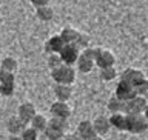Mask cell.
Listing matches in <instances>:
<instances>
[{
    "label": "cell",
    "mask_w": 148,
    "mask_h": 140,
    "mask_svg": "<svg viewBox=\"0 0 148 140\" xmlns=\"http://www.w3.org/2000/svg\"><path fill=\"white\" fill-rule=\"evenodd\" d=\"M90 140H103L100 136H96V137H92V139H90Z\"/></svg>",
    "instance_id": "e575fe53"
},
{
    "label": "cell",
    "mask_w": 148,
    "mask_h": 140,
    "mask_svg": "<svg viewBox=\"0 0 148 140\" xmlns=\"http://www.w3.org/2000/svg\"><path fill=\"white\" fill-rule=\"evenodd\" d=\"M94 63L100 69L111 68V66H114V63H116V57H114V54L111 53V51L103 49V48H97V54H96Z\"/></svg>",
    "instance_id": "3957f363"
},
{
    "label": "cell",
    "mask_w": 148,
    "mask_h": 140,
    "mask_svg": "<svg viewBox=\"0 0 148 140\" xmlns=\"http://www.w3.org/2000/svg\"><path fill=\"white\" fill-rule=\"evenodd\" d=\"M145 99H147V102H148V92H147V94H145Z\"/></svg>",
    "instance_id": "d590c367"
},
{
    "label": "cell",
    "mask_w": 148,
    "mask_h": 140,
    "mask_svg": "<svg viewBox=\"0 0 148 140\" xmlns=\"http://www.w3.org/2000/svg\"><path fill=\"white\" fill-rule=\"evenodd\" d=\"M51 77L59 85H73L74 80H76V71H74L73 66L62 65L60 68L51 71Z\"/></svg>",
    "instance_id": "6da1fadb"
},
{
    "label": "cell",
    "mask_w": 148,
    "mask_h": 140,
    "mask_svg": "<svg viewBox=\"0 0 148 140\" xmlns=\"http://www.w3.org/2000/svg\"><path fill=\"white\" fill-rule=\"evenodd\" d=\"M77 69L80 72H83V74H86V72H90L92 68H94V60L92 59H90V57H86L85 54H82L80 53V55H79V59H77Z\"/></svg>",
    "instance_id": "e0dca14e"
},
{
    "label": "cell",
    "mask_w": 148,
    "mask_h": 140,
    "mask_svg": "<svg viewBox=\"0 0 148 140\" xmlns=\"http://www.w3.org/2000/svg\"><path fill=\"white\" fill-rule=\"evenodd\" d=\"M17 60L12 59V57H5L2 60V66L0 69H3V71H8V72H16L17 71Z\"/></svg>",
    "instance_id": "7402d4cb"
},
{
    "label": "cell",
    "mask_w": 148,
    "mask_h": 140,
    "mask_svg": "<svg viewBox=\"0 0 148 140\" xmlns=\"http://www.w3.org/2000/svg\"><path fill=\"white\" fill-rule=\"evenodd\" d=\"M39 140H45V139H39Z\"/></svg>",
    "instance_id": "8d00e7d4"
},
{
    "label": "cell",
    "mask_w": 148,
    "mask_h": 140,
    "mask_svg": "<svg viewBox=\"0 0 148 140\" xmlns=\"http://www.w3.org/2000/svg\"><path fill=\"white\" fill-rule=\"evenodd\" d=\"M36 115H37L36 106L32 105V103H29V102H25V103H22L20 106H18V109H17V117L22 119L26 125L29 123L31 120L36 117Z\"/></svg>",
    "instance_id": "9c48e42d"
},
{
    "label": "cell",
    "mask_w": 148,
    "mask_h": 140,
    "mask_svg": "<svg viewBox=\"0 0 148 140\" xmlns=\"http://www.w3.org/2000/svg\"><path fill=\"white\" fill-rule=\"evenodd\" d=\"M0 85H16L14 72H8V71L0 69Z\"/></svg>",
    "instance_id": "603a6c76"
},
{
    "label": "cell",
    "mask_w": 148,
    "mask_h": 140,
    "mask_svg": "<svg viewBox=\"0 0 148 140\" xmlns=\"http://www.w3.org/2000/svg\"><path fill=\"white\" fill-rule=\"evenodd\" d=\"M48 123L53 125V126H56V128H59V129H62V131H65L66 126H68V123H66V120H65V119H56V117H53L51 120H48Z\"/></svg>",
    "instance_id": "4316f807"
},
{
    "label": "cell",
    "mask_w": 148,
    "mask_h": 140,
    "mask_svg": "<svg viewBox=\"0 0 148 140\" xmlns=\"http://www.w3.org/2000/svg\"><path fill=\"white\" fill-rule=\"evenodd\" d=\"M9 140H23L20 136H11V137H9Z\"/></svg>",
    "instance_id": "d6a6232c"
},
{
    "label": "cell",
    "mask_w": 148,
    "mask_h": 140,
    "mask_svg": "<svg viewBox=\"0 0 148 140\" xmlns=\"http://www.w3.org/2000/svg\"><path fill=\"white\" fill-rule=\"evenodd\" d=\"M31 5H34L36 9L37 8H43V6H49V0H29Z\"/></svg>",
    "instance_id": "4dcf8cb0"
},
{
    "label": "cell",
    "mask_w": 148,
    "mask_h": 140,
    "mask_svg": "<svg viewBox=\"0 0 148 140\" xmlns=\"http://www.w3.org/2000/svg\"><path fill=\"white\" fill-rule=\"evenodd\" d=\"M63 136H65V131L53 126V125H49V123H48V126H46V129L43 131V139L45 140H60Z\"/></svg>",
    "instance_id": "ac0fdd59"
},
{
    "label": "cell",
    "mask_w": 148,
    "mask_h": 140,
    "mask_svg": "<svg viewBox=\"0 0 148 140\" xmlns=\"http://www.w3.org/2000/svg\"><path fill=\"white\" fill-rule=\"evenodd\" d=\"M63 140H82V139L79 137L77 134H68V136H65Z\"/></svg>",
    "instance_id": "1f68e13d"
},
{
    "label": "cell",
    "mask_w": 148,
    "mask_h": 140,
    "mask_svg": "<svg viewBox=\"0 0 148 140\" xmlns=\"http://www.w3.org/2000/svg\"><path fill=\"white\" fill-rule=\"evenodd\" d=\"M16 85H0V94L3 97H11L14 94Z\"/></svg>",
    "instance_id": "f1b7e54d"
},
{
    "label": "cell",
    "mask_w": 148,
    "mask_h": 140,
    "mask_svg": "<svg viewBox=\"0 0 148 140\" xmlns=\"http://www.w3.org/2000/svg\"><path fill=\"white\" fill-rule=\"evenodd\" d=\"M54 94L59 102H66L73 96V88H71V85H59V83H56Z\"/></svg>",
    "instance_id": "5bb4252c"
},
{
    "label": "cell",
    "mask_w": 148,
    "mask_h": 140,
    "mask_svg": "<svg viewBox=\"0 0 148 140\" xmlns=\"http://www.w3.org/2000/svg\"><path fill=\"white\" fill-rule=\"evenodd\" d=\"M116 76H117V72H116V68H114V66L100 69V79H102L103 82H111V80H114Z\"/></svg>",
    "instance_id": "cb8c5ba5"
},
{
    "label": "cell",
    "mask_w": 148,
    "mask_h": 140,
    "mask_svg": "<svg viewBox=\"0 0 148 140\" xmlns=\"http://www.w3.org/2000/svg\"><path fill=\"white\" fill-rule=\"evenodd\" d=\"M26 128V123L23 122L22 119H18L17 115H12V117L8 119L6 122V129L9 134H12V136H20V134L25 131Z\"/></svg>",
    "instance_id": "8fae6325"
},
{
    "label": "cell",
    "mask_w": 148,
    "mask_h": 140,
    "mask_svg": "<svg viewBox=\"0 0 148 140\" xmlns=\"http://www.w3.org/2000/svg\"><path fill=\"white\" fill-rule=\"evenodd\" d=\"M148 106V102L143 96H136L134 99L127 102L125 114H143V111Z\"/></svg>",
    "instance_id": "5b68a950"
},
{
    "label": "cell",
    "mask_w": 148,
    "mask_h": 140,
    "mask_svg": "<svg viewBox=\"0 0 148 140\" xmlns=\"http://www.w3.org/2000/svg\"><path fill=\"white\" fill-rule=\"evenodd\" d=\"M65 48V42L62 40V37L59 36H53L46 40L45 43V51L48 54H60V51Z\"/></svg>",
    "instance_id": "7c38bea8"
},
{
    "label": "cell",
    "mask_w": 148,
    "mask_h": 140,
    "mask_svg": "<svg viewBox=\"0 0 148 140\" xmlns=\"http://www.w3.org/2000/svg\"><path fill=\"white\" fill-rule=\"evenodd\" d=\"M60 37L65 42V45H74L77 42V39L80 37V32L76 31L74 28H63L60 32Z\"/></svg>",
    "instance_id": "2e32d148"
},
{
    "label": "cell",
    "mask_w": 148,
    "mask_h": 140,
    "mask_svg": "<svg viewBox=\"0 0 148 140\" xmlns=\"http://www.w3.org/2000/svg\"><path fill=\"white\" fill-rule=\"evenodd\" d=\"M92 125H94V129H96L97 136H105V134L110 131V128H111L110 119L108 117H103V115H99V117L92 122Z\"/></svg>",
    "instance_id": "4fadbf2b"
},
{
    "label": "cell",
    "mask_w": 148,
    "mask_h": 140,
    "mask_svg": "<svg viewBox=\"0 0 148 140\" xmlns=\"http://www.w3.org/2000/svg\"><path fill=\"white\" fill-rule=\"evenodd\" d=\"M74 45H76L80 51L86 49V48H88V37H86V36H83V34H80V37L77 39V42H76Z\"/></svg>",
    "instance_id": "f546056e"
},
{
    "label": "cell",
    "mask_w": 148,
    "mask_h": 140,
    "mask_svg": "<svg viewBox=\"0 0 148 140\" xmlns=\"http://www.w3.org/2000/svg\"><path fill=\"white\" fill-rule=\"evenodd\" d=\"M134 89H136V94L137 96H143V97H145V94L148 92V80L145 79L143 82H140L139 85L134 86Z\"/></svg>",
    "instance_id": "83f0119b"
},
{
    "label": "cell",
    "mask_w": 148,
    "mask_h": 140,
    "mask_svg": "<svg viewBox=\"0 0 148 140\" xmlns=\"http://www.w3.org/2000/svg\"><path fill=\"white\" fill-rule=\"evenodd\" d=\"M143 115H145V119L148 120V106H147V108H145V111H143Z\"/></svg>",
    "instance_id": "836d02e7"
},
{
    "label": "cell",
    "mask_w": 148,
    "mask_h": 140,
    "mask_svg": "<svg viewBox=\"0 0 148 140\" xmlns=\"http://www.w3.org/2000/svg\"><path fill=\"white\" fill-rule=\"evenodd\" d=\"M29 125H31V128H32V129H36V131L39 132V134H40V132L43 134V131L46 129V126H48V120L45 119V115L37 114L36 117L29 122Z\"/></svg>",
    "instance_id": "ffe728a7"
},
{
    "label": "cell",
    "mask_w": 148,
    "mask_h": 140,
    "mask_svg": "<svg viewBox=\"0 0 148 140\" xmlns=\"http://www.w3.org/2000/svg\"><path fill=\"white\" fill-rule=\"evenodd\" d=\"M51 115L56 119H65V120H68V117L71 115V109H69V106L66 102H59V100H56L53 105H51Z\"/></svg>",
    "instance_id": "ba28073f"
},
{
    "label": "cell",
    "mask_w": 148,
    "mask_h": 140,
    "mask_svg": "<svg viewBox=\"0 0 148 140\" xmlns=\"http://www.w3.org/2000/svg\"><path fill=\"white\" fill-rule=\"evenodd\" d=\"M62 65H63V62H62V59H60L59 54H49V57H48V68L51 69V71L60 68Z\"/></svg>",
    "instance_id": "d4e9b609"
},
{
    "label": "cell",
    "mask_w": 148,
    "mask_h": 140,
    "mask_svg": "<svg viewBox=\"0 0 148 140\" xmlns=\"http://www.w3.org/2000/svg\"><path fill=\"white\" fill-rule=\"evenodd\" d=\"M60 59H62L63 65H68V66H73L74 63H77V59L80 55V49L77 48L76 45H65V48L60 51Z\"/></svg>",
    "instance_id": "277c9868"
},
{
    "label": "cell",
    "mask_w": 148,
    "mask_h": 140,
    "mask_svg": "<svg viewBox=\"0 0 148 140\" xmlns=\"http://www.w3.org/2000/svg\"><path fill=\"white\" fill-rule=\"evenodd\" d=\"M117 99L123 100V102H130L131 99H134L137 94H136V89H134L133 85H130V83L120 80L117 88H116V94H114Z\"/></svg>",
    "instance_id": "8992f818"
},
{
    "label": "cell",
    "mask_w": 148,
    "mask_h": 140,
    "mask_svg": "<svg viewBox=\"0 0 148 140\" xmlns=\"http://www.w3.org/2000/svg\"><path fill=\"white\" fill-rule=\"evenodd\" d=\"M148 129V120L143 114H127V129L133 134H142Z\"/></svg>",
    "instance_id": "7a4b0ae2"
},
{
    "label": "cell",
    "mask_w": 148,
    "mask_h": 140,
    "mask_svg": "<svg viewBox=\"0 0 148 140\" xmlns=\"http://www.w3.org/2000/svg\"><path fill=\"white\" fill-rule=\"evenodd\" d=\"M20 137H22L23 140H39V139H40V137H39V132H37L36 129H32L31 126H26L25 131L20 134Z\"/></svg>",
    "instance_id": "484cf974"
},
{
    "label": "cell",
    "mask_w": 148,
    "mask_h": 140,
    "mask_svg": "<svg viewBox=\"0 0 148 140\" xmlns=\"http://www.w3.org/2000/svg\"><path fill=\"white\" fill-rule=\"evenodd\" d=\"M120 80L127 82V83H130V85H133V86H136L140 82L145 80V76H143V72L139 71V69L128 68V69H125V71L120 74Z\"/></svg>",
    "instance_id": "52a82bcc"
},
{
    "label": "cell",
    "mask_w": 148,
    "mask_h": 140,
    "mask_svg": "<svg viewBox=\"0 0 148 140\" xmlns=\"http://www.w3.org/2000/svg\"><path fill=\"white\" fill-rule=\"evenodd\" d=\"M36 16L42 22H49V20H53V17H54V11H53V8H51V6L37 8L36 9Z\"/></svg>",
    "instance_id": "44dd1931"
},
{
    "label": "cell",
    "mask_w": 148,
    "mask_h": 140,
    "mask_svg": "<svg viewBox=\"0 0 148 140\" xmlns=\"http://www.w3.org/2000/svg\"><path fill=\"white\" fill-rule=\"evenodd\" d=\"M108 109L111 113H125V109H127V102L117 99L116 96H113L111 99L108 100Z\"/></svg>",
    "instance_id": "d6986e66"
},
{
    "label": "cell",
    "mask_w": 148,
    "mask_h": 140,
    "mask_svg": "<svg viewBox=\"0 0 148 140\" xmlns=\"http://www.w3.org/2000/svg\"><path fill=\"white\" fill-rule=\"evenodd\" d=\"M111 126L119 129V131H125L127 129V114L125 113H114L110 117Z\"/></svg>",
    "instance_id": "9a60e30c"
},
{
    "label": "cell",
    "mask_w": 148,
    "mask_h": 140,
    "mask_svg": "<svg viewBox=\"0 0 148 140\" xmlns=\"http://www.w3.org/2000/svg\"><path fill=\"white\" fill-rule=\"evenodd\" d=\"M76 134L82 140H90V139L97 136L94 125H92V122H90V120H82V122L77 125V132Z\"/></svg>",
    "instance_id": "30bf717a"
}]
</instances>
